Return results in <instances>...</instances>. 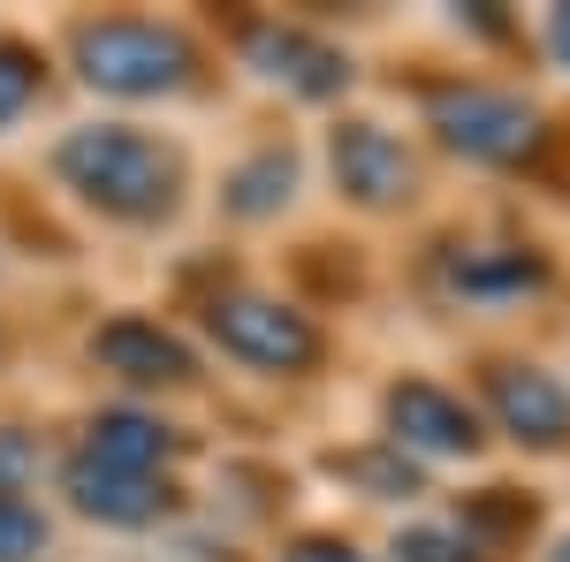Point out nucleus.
Listing matches in <instances>:
<instances>
[{"label": "nucleus", "mask_w": 570, "mask_h": 562, "mask_svg": "<svg viewBox=\"0 0 570 562\" xmlns=\"http://www.w3.org/2000/svg\"><path fill=\"white\" fill-rule=\"evenodd\" d=\"M61 183L115 220H160L176 206V152L137 130H77L53 152Z\"/></svg>", "instance_id": "nucleus-1"}, {"label": "nucleus", "mask_w": 570, "mask_h": 562, "mask_svg": "<svg viewBox=\"0 0 570 562\" xmlns=\"http://www.w3.org/2000/svg\"><path fill=\"white\" fill-rule=\"evenodd\" d=\"M190 39L168 23H137V16H107L77 31V69L85 85L115 91V99H160V91L190 85Z\"/></svg>", "instance_id": "nucleus-2"}, {"label": "nucleus", "mask_w": 570, "mask_h": 562, "mask_svg": "<svg viewBox=\"0 0 570 562\" xmlns=\"http://www.w3.org/2000/svg\"><path fill=\"white\" fill-rule=\"evenodd\" d=\"M434 130L449 152H464V160H494V168H510V160H532L540 152V115H532L518 91H494V85H449L434 91Z\"/></svg>", "instance_id": "nucleus-3"}, {"label": "nucleus", "mask_w": 570, "mask_h": 562, "mask_svg": "<svg viewBox=\"0 0 570 562\" xmlns=\"http://www.w3.org/2000/svg\"><path fill=\"white\" fill-rule=\"evenodd\" d=\"M206 327L228 357L244 365H266V373H305L320 357V327L305 312H289L282 297H252V289H228V297L206 304Z\"/></svg>", "instance_id": "nucleus-4"}, {"label": "nucleus", "mask_w": 570, "mask_h": 562, "mask_svg": "<svg viewBox=\"0 0 570 562\" xmlns=\"http://www.w3.org/2000/svg\"><path fill=\"white\" fill-rule=\"evenodd\" d=\"M487 411L525 448H563L570 441V395L540 365H487Z\"/></svg>", "instance_id": "nucleus-5"}, {"label": "nucleus", "mask_w": 570, "mask_h": 562, "mask_svg": "<svg viewBox=\"0 0 570 562\" xmlns=\"http://www.w3.org/2000/svg\"><path fill=\"white\" fill-rule=\"evenodd\" d=\"M335 183L351 190L357 206H403L411 198V183H419V168H411V152L395 145L381 122H343L335 130Z\"/></svg>", "instance_id": "nucleus-6"}, {"label": "nucleus", "mask_w": 570, "mask_h": 562, "mask_svg": "<svg viewBox=\"0 0 570 562\" xmlns=\"http://www.w3.org/2000/svg\"><path fill=\"white\" fill-rule=\"evenodd\" d=\"M389 426H395V448H426V456H472L480 448V418L434 381H395Z\"/></svg>", "instance_id": "nucleus-7"}, {"label": "nucleus", "mask_w": 570, "mask_h": 562, "mask_svg": "<svg viewBox=\"0 0 570 562\" xmlns=\"http://www.w3.org/2000/svg\"><path fill=\"white\" fill-rule=\"evenodd\" d=\"M441 282L464 304H510V297H532L548 282V266L532 252H518V244H449L441 252Z\"/></svg>", "instance_id": "nucleus-8"}, {"label": "nucleus", "mask_w": 570, "mask_h": 562, "mask_svg": "<svg viewBox=\"0 0 570 562\" xmlns=\"http://www.w3.org/2000/svg\"><path fill=\"white\" fill-rule=\"evenodd\" d=\"M91 349H99L107 373H122L137 388H176V381H190V349L168 327H153V319H107Z\"/></svg>", "instance_id": "nucleus-9"}, {"label": "nucleus", "mask_w": 570, "mask_h": 562, "mask_svg": "<svg viewBox=\"0 0 570 562\" xmlns=\"http://www.w3.org/2000/svg\"><path fill=\"white\" fill-rule=\"evenodd\" d=\"M61 486H69V502L99 524H153L168 510V486H160V479L107 472V464H91V456H77V464L61 472Z\"/></svg>", "instance_id": "nucleus-10"}, {"label": "nucleus", "mask_w": 570, "mask_h": 562, "mask_svg": "<svg viewBox=\"0 0 570 562\" xmlns=\"http://www.w3.org/2000/svg\"><path fill=\"white\" fill-rule=\"evenodd\" d=\"M252 61H259L274 85L305 91V99H327V91L351 85V61H343L335 46L305 39V31H252Z\"/></svg>", "instance_id": "nucleus-11"}, {"label": "nucleus", "mask_w": 570, "mask_h": 562, "mask_svg": "<svg viewBox=\"0 0 570 562\" xmlns=\"http://www.w3.org/2000/svg\"><path fill=\"white\" fill-rule=\"evenodd\" d=\"M168 448H176L168 426H160V418H137V411H99V418H91V441H85L91 464L137 472V479H153V464H160Z\"/></svg>", "instance_id": "nucleus-12"}, {"label": "nucleus", "mask_w": 570, "mask_h": 562, "mask_svg": "<svg viewBox=\"0 0 570 562\" xmlns=\"http://www.w3.org/2000/svg\"><path fill=\"white\" fill-rule=\"evenodd\" d=\"M289 183H297V160H289L282 145H266V152H252L244 168L228 175V214H244V220L274 214V206L289 198Z\"/></svg>", "instance_id": "nucleus-13"}, {"label": "nucleus", "mask_w": 570, "mask_h": 562, "mask_svg": "<svg viewBox=\"0 0 570 562\" xmlns=\"http://www.w3.org/2000/svg\"><path fill=\"white\" fill-rule=\"evenodd\" d=\"M46 548V517L23 494H0V562H39Z\"/></svg>", "instance_id": "nucleus-14"}, {"label": "nucleus", "mask_w": 570, "mask_h": 562, "mask_svg": "<svg viewBox=\"0 0 570 562\" xmlns=\"http://www.w3.org/2000/svg\"><path fill=\"white\" fill-rule=\"evenodd\" d=\"M395 562H480V548H472V532H434V524H419V532L395 540Z\"/></svg>", "instance_id": "nucleus-15"}, {"label": "nucleus", "mask_w": 570, "mask_h": 562, "mask_svg": "<svg viewBox=\"0 0 570 562\" xmlns=\"http://www.w3.org/2000/svg\"><path fill=\"white\" fill-rule=\"evenodd\" d=\"M464 524H480V532H494V540H510V532H525V524H532V502H518L510 486H487L480 502L464 510Z\"/></svg>", "instance_id": "nucleus-16"}, {"label": "nucleus", "mask_w": 570, "mask_h": 562, "mask_svg": "<svg viewBox=\"0 0 570 562\" xmlns=\"http://www.w3.org/2000/svg\"><path fill=\"white\" fill-rule=\"evenodd\" d=\"M31 91H39V61L23 46H0V122H16L31 107Z\"/></svg>", "instance_id": "nucleus-17"}, {"label": "nucleus", "mask_w": 570, "mask_h": 562, "mask_svg": "<svg viewBox=\"0 0 570 562\" xmlns=\"http://www.w3.org/2000/svg\"><path fill=\"white\" fill-rule=\"evenodd\" d=\"M335 472L357 479V486H373V494H411V486H419V472H411L403 456H343Z\"/></svg>", "instance_id": "nucleus-18"}, {"label": "nucleus", "mask_w": 570, "mask_h": 562, "mask_svg": "<svg viewBox=\"0 0 570 562\" xmlns=\"http://www.w3.org/2000/svg\"><path fill=\"white\" fill-rule=\"evenodd\" d=\"M31 472H39V441L16 433V426H0V494H23Z\"/></svg>", "instance_id": "nucleus-19"}, {"label": "nucleus", "mask_w": 570, "mask_h": 562, "mask_svg": "<svg viewBox=\"0 0 570 562\" xmlns=\"http://www.w3.org/2000/svg\"><path fill=\"white\" fill-rule=\"evenodd\" d=\"M282 562H365L357 548H343V540H297Z\"/></svg>", "instance_id": "nucleus-20"}, {"label": "nucleus", "mask_w": 570, "mask_h": 562, "mask_svg": "<svg viewBox=\"0 0 570 562\" xmlns=\"http://www.w3.org/2000/svg\"><path fill=\"white\" fill-rule=\"evenodd\" d=\"M548 46H556V61L570 69V8H556V23H548Z\"/></svg>", "instance_id": "nucleus-21"}, {"label": "nucleus", "mask_w": 570, "mask_h": 562, "mask_svg": "<svg viewBox=\"0 0 570 562\" xmlns=\"http://www.w3.org/2000/svg\"><path fill=\"white\" fill-rule=\"evenodd\" d=\"M556 562H570V540H563V555H556Z\"/></svg>", "instance_id": "nucleus-22"}]
</instances>
